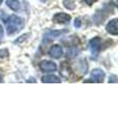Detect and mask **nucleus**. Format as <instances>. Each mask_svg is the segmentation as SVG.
I'll return each instance as SVG.
<instances>
[{
	"mask_svg": "<svg viewBox=\"0 0 118 125\" xmlns=\"http://www.w3.org/2000/svg\"><path fill=\"white\" fill-rule=\"evenodd\" d=\"M5 25H6V29H7V33L8 34H14L16 33L17 31L21 30L23 28V25H24V23H23L22 19L17 17V16H10L6 19L5 21Z\"/></svg>",
	"mask_w": 118,
	"mask_h": 125,
	"instance_id": "1",
	"label": "nucleus"
},
{
	"mask_svg": "<svg viewBox=\"0 0 118 125\" xmlns=\"http://www.w3.org/2000/svg\"><path fill=\"white\" fill-rule=\"evenodd\" d=\"M101 39L100 38H93L92 40H90L89 42V48L90 51H91L92 55L97 56V53L100 52L101 49Z\"/></svg>",
	"mask_w": 118,
	"mask_h": 125,
	"instance_id": "2",
	"label": "nucleus"
},
{
	"mask_svg": "<svg viewBox=\"0 0 118 125\" xmlns=\"http://www.w3.org/2000/svg\"><path fill=\"white\" fill-rule=\"evenodd\" d=\"M39 68L42 72H54L56 71V65L55 62H50V61H42L39 62Z\"/></svg>",
	"mask_w": 118,
	"mask_h": 125,
	"instance_id": "3",
	"label": "nucleus"
},
{
	"mask_svg": "<svg viewBox=\"0 0 118 125\" xmlns=\"http://www.w3.org/2000/svg\"><path fill=\"white\" fill-rule=\"evenodd\" d=\"M69 20H70V16L64 13H58L53 17V21L55 23H61V24L67 23L69 22Z\"/></svg>",
	"mask_w": 118,
	"mask_h": 125,
	"instance_id": "4",
	"label": "nucleus"
},
{
	"mask_svg": "<svg viewBox=\"0 0 118 125\" xmlns=\"http://www.w3.org/2000/svg\"><path fill=\"white\" fill-rule=\"evenodd\" d=\"M49 54L51 57L54 58H59L62 54H63V50H62V47L59 45H54L50 48L49 50Z\"/></svg>",
	"mask_w": 118,
	"mask_h": 125,
	"instance_id": "5",
	"label": "nucleus"
},
{
	"mask_svg": "<svg viewBox=\"0 0 118 125\" xmlns=\"http://www.w3.org/2000/svg\"><path fill=\"white\" fill-rule=\"evenodd\" d=\"M107 31L108 32H110L111 34H113V36H116V34L118 33V26H117V19H113V20H111L108 25H107Z\"/></svg>",
	"mask_w": 118,
	"mask_h": 125,
	"instance_id": "6",
	"label": "nucleus"
},
{
	"mask_svg": "<svg viewBox=\"0 0 118 125\" xmlns=\"http://www.w3.org/2000/svg\"><path fill=\"white\" fill-rule=\"evenodd\" d=\"M91 76L93 78V81H96V83H101L103 79L105 78V73H104L103 70L95 69V70H93V71H92Z\"/></svg>",
	"mask_w": 118,
	"mask_h": 125,
	"instance_id": "7",
	"label": "nucleus"
},
{
	"mask_svg": "<svg viewBox=\"0 0 118 125\" xmlns=\"http://www.w3.org/2000/svg\"><path fill=\"white\" fill-rule=\"evenodd\" d=\"M66 32V30H62V31H56V30H52V31H47L45 34V39L46 40H54L57 37L61 36L62 33Z\"/></svg>",
	"mask_w": 118,
	"mask_h": 125,
	"instance_id": "8",
	"label": "nucleus"
},
{
	"mask_svg": "<svg viewBox=\"0 0 118 125\" xmlns=\"http://www.w3.org/2000/svg\"><path fill=\"white\" fill-rule=\"evenodd\" d=\"M42 83H60L61 80L59 79V77L55 76V75H46V76H42Z\"/></svg>",
	"mask_w": 118,
	"mask_h": 125,
	"instance_id": "9",
	"label": "nucleus"
},
{
	"mask_svg": "<svg viewBox=\"0 0 118 125\" xmlns=\"http://www.w3.org/2000/svg\"><path fill=\"white\" fill-rule=\"evenodd\" d=\"M60 72L62 74V76L67 78L69 76V74H70V68H69L68 64H66V62H62V65H61V71Z\"/></svg>",
	"mask_w": 118,
	"mask_h": 125,
	"instance_id": "10",
	"label": "nucleus"
},
{
	"mask_svg": "<svg viewBox=\"0 0 118 125\" xmlns=\"http://www.w3.org/2000/svg\"><path fill=\"white\" fill-rule=\"evenodd\" d=\"M6 4L13 10H19V9H20V2L18 0H7Z\"/></svg>",
	"mask_w": 118,
	"mask_h": 125,
	"instance_id": "11",
	"label": "nucleus"
},
{
	"mask_svg": "<svg viewBox=\"0 0 118 125\" xmlns=\"http://www.w3.org/2000/svg\"><path fill=\"white\" fill-rule=\"evenodd\" d=\"M63 4H64V6L66 7V9H68V10H74L75 9V2L73 1V0H64Z\"/></svg>",
	"mask_w": 118,
	"mask_h": 125,
	"instance_id": "12",
	"label": "nucleus"
},
{
	"mask_svg": "<svg viewBox=\"0 0 118 125\" xmlns=\"http://www.w3.org/2000/svg\"><path fill=\"white\" fill-rule=\"evenodd\" d=\"M77 53H78V51H77V49H75V48H72V49H69L68 51H67V56L68 58H74L75 56L77 55Z\"/></svg>",
	"mask_w": 118,
	"mask_h": 125,
	"instance_id": "13",
	"label": "nucleus"
},
{
	"mask_svg": "<svg viewBox=\"0 0 118 125\" xmlns=\"http://www.w3.org/2000/svg\"><path fill=\"white\" fill-rule=\"evenodd\" d=\"M8 55V51L6 49H3V50H0V57H5Z\"/></svg>",
	"mask_w": 118,
	"mask_h": 125,
	"instance_id": "14",
	"label": "nucleus"
},
{
	"mask_svg": "<svg viewBox=\"0 0 118 125\" xmlns=\"http://www.w3.org/2000/svg\"><path fill=\"white\" fill-rule=\"evenodd\" d=\"M95 1H96V0H85V3H86V4H88V5H91Z\"/></svg>",
	"mask_w": 118,
	"mask_h": 125,
	"instance_id": "15",
	"label": "nucleus"
},
{
	"mask_svg": "<svg viewBox=\"0 0 118 125\" xmlns=\"http://www.w3.org/2000/svg\"><path fill=\"white\" fill-rule=\"evenodd\" d=\"M80 25H81L80 20H79V19H76V22H75V26H76V27H79Z\"/></svg>",
	"mask_w": 118,
	"mask_h": 125,
	"instance_id": "16",
	"label": "nucleus"
},
{
	"mask_svg": "<svg viewBox=\"0 0 118 125\" xmlns=\"http://www.w3.org/2000/svg\"><path fill=\"white\" fill-rule=\"evenodd\" d=\"M2 37H3V30H2V27L0 26V40L2 39Z\"/></svg>",
	"mask_w": 118,
	"mask_h": 125,
	"instance_id": "17",
	"label": "nucleus"
},
{
	"mask_svg": "<svg viewBox=\"0 0 118 125\" xmlns=\"http://www.w3.org/2000/svg\"><path fill=\"white\" fill-rule=\"evenodd\" d=\"M1 3H2V0H0V5H1Z\"/></svg>",
	"mask_w": 118,
	"mask_h": 125,
	"instance_id": "18",
	"label": "nucleus"
},
{
	"mask_svg": "<svg viewBox=\"0 0 118 125\" xmlns=\"http://www.w3.org/2000/svg\"><path fill=\"white\" fill-rule=\"evenodd\" d=\"M41 1H46V0H41Z\"/></svg>",
	"mask_w": 118,
	"mask_h": 125,
	"instance_id": "19",
	"label": "nucleus"
}]
</instances>
